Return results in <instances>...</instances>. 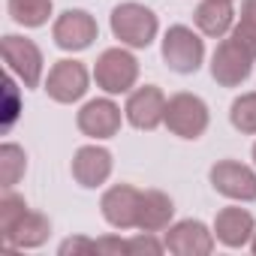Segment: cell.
<instances>
[{
    "instance_id": "6da1fadb",
    "label": "cell",
    "mask_w": 256,
    "mask_h": 256,
    "mask_svg": "<svg viewBox=\"0 0 256 256\" xmlns=\"http://www.w3.org/2000/svg\"><path fill=\"white\" fill-rule=\"evenodd\" d=\"M112 34L120 46L148 48L157 36V16L142 4H120L112 10Z\"/></svg>"
},
{
    "instance_id": "7a4b0ae2",
    "label": "cell",
    "mask_w": 256,
    "mask_h": 256,
    "mask_svg": "<svg viewBox=\"0 0 256 256\" xmlns=\"http://www.w3.org/2000/svg\"><path fill=\"white\" fill-rule=\"evenodd\" d=\"M94 78L106 94H126L139 78V60L124 48H106L96 58Z\"/></svg>"
},
{
    "instance_id": "3957f363",
    "label": "cell",
    "mask_w": 256,
    "mask_h": 256,
    "mask_svg": "<svg viewBox=\"0 0 256 256\" xmlns=\"http://www.w3.org/2000/svg\"><path fill=\"white\" fill-rule=\"evenodd\" d=\"M163 124L181 139H199L208 130V106L196 94H175L166 100Z\"/></svg>"
},
{
    "instance_id": "277c9868",
    "label": "cell",
    "mask_w": 256,
    "mask_h": 256,
    "mask_svg": "<svg viewBox=\"0 0 256 256\" xmlns=\"http://www.w3.org/2000/svg\"><path fill=\"white\" fill-rule=\"evenodd\" d=\"M202 58H205V42L199 40V34H193L190 28L184 24H175L166 30L163 36V60L169 70L181 72V76H190L202 66Z\"/></svg>"
},
{
    "instance_id": "5b68a950",
    "label": "cell",
    "mask_w": 256,
    "mask_h": 256,
    "mask_svg": "<svg viewBox=\"0 0 256 256\" xmlns=\"http://www.w3.org/2000/svg\"><path fill=\"white\" fill-rule=\"evenodd\" d=\"M0 52H4L6 66H10L28 88H36V84H40V78H42V52H40V46H36L34 40L6 34L4 42H0Z\"/></svg>"
},
{
    "instance_id": "8992f818",
    "label": "cell",
    "mask_w": 256,
    "mask_h": 256,
    "mask_svg": "<svg viewBox=\"0 0 256 256\" xmlns=\"http://www.w3.org/2000/svg\"><path fill=\"white\" fill-rule=\"evenodd\" d=\"M211 187L235 202H253L256 199V172L235 160H220L211 166Z\"/></svg>"
},
{
    "instance_id": "52a82bcc",
    "label": "cell",
    "mask_w": 256,
    "mask_h": 256,
    "mask_svg": "<svg viewBox=\"0 0 256 256\" xmlns=\"http://www.w3.org/2000/svg\"><path fill=\"white\" fill-rule=\"evenodd\" d=\"M250 70H253V58H250L232 36L223 40V42L214 48L211 76H214L217 84H223V88H238L241 82H247Z\"/></svg>"
},
{
    "instance_id": "ba28073f",
    "label": "cell",
    "mask_w": 256,
    "mask_h": 256,
    "mask_svg": "<svg viewBox=\"0 0 256 256\" xmlns=\"http://www.w3.org/2000/svg\"><path fill=\"white\" fill-rule=\"evenodd\" d=\"M139 205H142V190H136L133 184H114L100 199L102 217L114 229H136V223H139Z\"/></svg>"
},
{
    "instance_id": "9c48e42d",
    "label": "cell",
    "mask_w": 256,
    "mask_h": 256,
    "mask_svg": "<svg viewBox=\"0 0 256 256\" xmlns=\"http://www.w3.org/2000/svg\"><path fill=\"white\" fill-rule=\"evenodd\" d=\"M96 34H100V28H96L94 16L84 10H66L64 16H58V22L52 28V36H54L58 48H64V52L88 48L96 40Z\"/></svg>"
},
{
    "instance_id": "30bf717a",
    "label": "cell",
    "mask_w": 256,
    "mask_h": 256,
    "mask_svg": "<svg viewBox=\"0 0 256 256\" xmlns=\"http://www.w3.org/2000/svg\"><path fill=\"white\" fill-rule=\"evenodd\" d=\"M88 66L78 64V60H58L52 70H48V78H46V90L54 102H76L84 96L88 90Z\"/></svg>"
},
{
    "instance_id": "8fae6325",
    "label": "cell",
    "mask_w": 256,
    "mask_h": 256,
    "mask_svg": "<svg viewBox=\"0 0 256 256\" xmlns=\"http://www.w3.org/2000/svg\"><path fill=\"white\" fill-rule=\"evenodd\" d=\"M126 120H130L136 130H157V126L166 120V96L160 88L145 84L136 88L126 100Z\"/></svg>"
},
{
    "instance_id": "7c38bea8",
    "label": "cell",
    "mask_w": 256,
    "mask_h": 256,
    "mask_svg": "<svg viewBox=\"0 0 256 256\" xmlns=\"http://www.w3.org/2000/svg\"><path fill=\"white\" fill-rule=\"evenodd\" d=\"M166 250L178 256H208L214 250V232L202 220H181L166 232Z\"/></svg>"
},
{
    "instance_id": "4fadbf2b",
    "label": "cell",
    "mask_w": 256,
    "mask_h": 256,
    "mask_svg": "<svg viewBox=\"0 0 256 256\" xmlns=\"http://www.w3.org/2000/svg\"><path fill=\"white\" fill-rule=\"evenodd\" d=\"M76 124L90 139H112L120 130V108L112 100H90L82 106Z\"/></svg>"
},
{
    "instance_id": "5bb4252c",
    "label": "cell",
    "mask_w": 256,
    "mask_h": 256,
    "mask_svg": "<svg viewBox=\"0 0 256 256\" xmlns=\"http://www.w3.org/2000/svg\"><path fill=\"white\" fill-rule=\"evenodd\" d=\"M112 175V154L100 145H84L72 157V178L82 187H100Z\"/></svg>"
},
{
    "instance_id": "9a60e30c",
    "label": "cell",
    "mask_w": 256,
    "mask_h": 256,
    "mask_svg": "<svg viewBox=\"0 0 256 256\" xmlns=\"http://www.w3.org/2000/svg\"><path fill=\"white\" fill-rule=\"evenodd\" d=\"M256 232V220L250 211L244 208H223L217 211V220H214V235L220 244L226 247H244Z\"/></svg>"
},
{
    "instance_id": "2e32d148",
    "label": "cell",
    "mask_w": 256,
    "mask_h": 256,
    "mask_svg": "<svg viewBox=\"0 0 256 256\" xmlns=\"http://www.w3.org/2000/svg\"><path fill=\"white\" fill-rule=\"evenodd\" d=\"M172 214H175V205H172V199L163 190H142V205H139V223H136V229H142V232L169 229Z\"/></svg>"
},
{
    "instance_id": "e0dca14e",
    "label": "cell",
    "mask_w": 256,
    "mask_h": 256,
    "mask_svg": "<svg viewBox=\"0 0 256 256\" xmlns=\"http://www.w3.org/2000/svg\"><path fill=\"white\" fill-rule=\"evenodd\" d=\"M193 22L205 36H223V34H229V28L235 22V10H232V4H223V0H202L196 6Z\"/></svg>"
},
{
    "instance_id": "ac0fdd59",
    "label": "cell",
    "mask_w": 256,
    "mask_h": 256,
    "mask_svg": "<svg viewBox=\"0 0 256 256\" xmlns=\"http://www.w3.org/2000/svg\"><path fill=\"white\" fill-rule=\"evenodd\" d=\"M28 211L30 208L18 193H12V190L4 193V199H0V241H4V250L10 247V241H12L18 223L28 217Z\"/></svg>"
},
{
    "instance_id": "d6986e66",
    "label": "cell",
    "mask_w": 256,
    "mask_h": 256,
    "mask_svg": "<svg viewBox=\"0 0 256 256\" xmlns=\"http://www.w3.org/2000/svg\"><path fill=\"white\" fill-rule=\"evenodd\" d=\"M48 232H52L48 217L40 214V211H28V217L18 223V229H16V235H12L6 250H12V247H40L48 238Z\"/></svg>"
},
{
    "instance_id": "ffe728a7",
    "label": "cell",
    "mask_w": 256,
    "mask_h": 256,
    "mask_svg": "<svg viewBox=\"0 0 256 256\" xmlns=\"http://www.w3.org/2000/svg\"><path fill=\"white\" fill-rule=\"evenodd\" d=\"M10 16L24 28H42L52 16V0H10Z\"/></svg>"
},
{
    "instance_id": "44dd1931",
    "label": "cell",
    "mask_w": 256,
    "mask_h": 256,
    "mask_svg": "<svg viewBox=\"0 0 256 256\" xmlns=\"http://www.w3.org/2000/svg\"><path fill=\"white\" fill-rule=\"evenodd\" d=\"M24 169H28V157H24V151L18 145L10 142V145L0 148V184H4L6 190L18 184V178L24 175Z\"/></svg>"
},
{
    "instance_id": "7402d4cb",
    "label": "cell",
    "mask_w": 256,
    "mask_h": 256,
    "mask_svg": "<svg viewBox=\"0 0 256 256\" xmlns=\"http://www.w3.org/2000/svg\"><path fill=\"white\" fill-rule=\"evenodd\" d=\"M229 120H232V126H235L238 133H247V136L256 133V90L241 94V96L232 102Z\"/></svg>"
},
{
    "instance_id": "603a6c76",
    "label": "cell",
    "mask_w": 256,
    "mask_h": 256,
    "mask_svg": "<svg viewBox=\"0 0 256 256\" xmlns=\"http://www.w3.org/2000/svg\"><path fill=\"white\" fill-rule=\"evenodd\" d=\"M126 247H130V256H142V253H151V256H157L166 244H160V241H154L151 238V232H142V235H136V238H130L126 241Z\"/></svg>"
},
{
    "instance_id": "cb8c5ba5",
    "label": "cell",
    "mask_w": 256,
    "mask_h": 256,
    "mask_svg": "<svg viewBox=\"0 0 256 256\" xmlns=\"http://www.w3.org/2000/svg\"><path fill=\"white\" fill-rule=\"evenodd\" d=\"M232 40L250 54V58H256V24H250V22H241L235 30H232Z\"/></svg>"
},
{
    "instance_id": "d4e9b609",
    "label": "cell",
    "mask_w": 256,
    "mask_h": 256,
    "mask_svg": "<svg viewBox=\"0 0 256 256\" xmlns=\"http://www.w3.org/2000/svg\"><path fill=\"white\" fill-rule=\"evenodd\" d=\"M60 253L70 256V253H96V241H88V238H70L60 244Z\"/></svg>"
},
{
    "instance_id": "484cf974",
    "label": "cell",
    "mask_w": 256,
    "mask_h": 256,
    "mask_svg": "<svg viewBox=\"0 0 256 256\" xmlns=\"http://www.w3.org/2000/svg\"><path fill=\"white\" fill-rule=\"evenodd\" d=\"M96 253L120 256V253H130V247H126V241H120V238H100L96 241Z\"/></svg>"
},
{
    "instance_id": "4316f807",
    "label": "cell",
    "mask_w": 256,
    "mask_h": 256,
    "mask_svg": "<svg viewBox=\"0 0 256 256\" xmlns=\"http://www.w3.org/2000/svg\"><path fill=\"white\" fill-rule=\"evenodd\" d=\"M241 22L256 24V0H241Z\"/></svg>"
},
{
    "instance_id": "83f0119b",
    "label": "cell",
    "mask_w": 256,
    "mask_h": 256,
    "mask_svg": "<svg viewBox=\"0 0 256 256\" xmlns=\"http://www.w3.org/2000/svg\"><path fill=\"white\" fill-rule=\"evenodd\" d=\"M6 94H10V118H6V126H10L16 118V84H12V78H6Z\"/></svg>"
},
{
    "instance_id": "f1b7e54d",
    "label": "cell",
    "mask_w": 256,
    "mask_h": 256,
    "mask_svg": "<svg viewBox=\"0 0 256 256\" xmlns=\"http://www.w3.org/2000/svg\"><path fill=\"white\" fill-rule=\"evenodd\" d=\"M253 253H256V238H253Z\"/></svg>"
},
{
    "instance_id": "f546056e",
    "label": "cell",
    "mask_w": 256,
    "mask_h": 256,
    "mask_svg": "<svg viewBox=\"0 0 256 256\" xmlns=\"http://www.w3.org/2000/svg\"><path fill=\"white\" fill-rule=\"evenodd\" d=\"M253 160H256V145H253Z\"/></svg>"
},
{
    "instance_id": "4dcf8cb0",
    "label": "cell",
    "mask_w": 256,
    "mask_h": 256,
    "mask_svg": "<svg viewBox=\"0 0 256 256\" xmlns=\"http://www.w3.org/2000/svg\"><path fill=\"white\" fill-rule=\"evenodd\" d=\"M223 4H232V0H223Z\"/></svg>"
}]
</instances>
